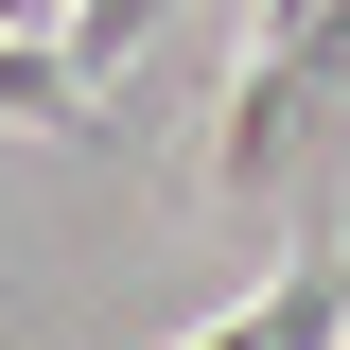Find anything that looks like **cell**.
<instances>
[{"instance_id": "obj_1", "label": "cell", "mask_w": 350, "mask_h": 350, "mask_svg": "<svg viewBox=\"0 0 350 350\" xmlns=\"http://www.w3.org/2000/svg\"><path fill=\"white\" fill-rule=\"evenodd\" d=\"M0 123H53V140H105V105H88V70L53 36H0Z\"/></svg>"}, {"instance_id": "obj_2", "label": "cell", "mask_w": 350, "mask_h": 350, "mask_svg": "<svg viewBox=\"0 0 350 350\" xmlns=\"http://www.w3.org/2000/svg\"><path fill=\"white\" fill-rule=\"evenodd\" d=\"M158 18H175V0H70V70H123Z\"/></svg>"}]
</instances>
